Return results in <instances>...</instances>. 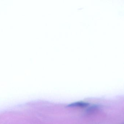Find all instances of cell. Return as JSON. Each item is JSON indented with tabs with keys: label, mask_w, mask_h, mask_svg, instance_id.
<instances>
[{
	"label": "cell",
	"mask_w": 124,
	"mask_h": 124,
	"mask_svg": "<svg viewBox=\"0 0 124 124\" xmlns=\"http://www.w3.org/2000/svg\"><path fill=\"white\" fill-rule=\"evenodd\" d=\"M89 103L87 102H83V101H78L71 103L70 104H68L67 107H86L89 106Z\"/></svg>",
	"instance_id": "6da1fadb"
}]
</instances>
